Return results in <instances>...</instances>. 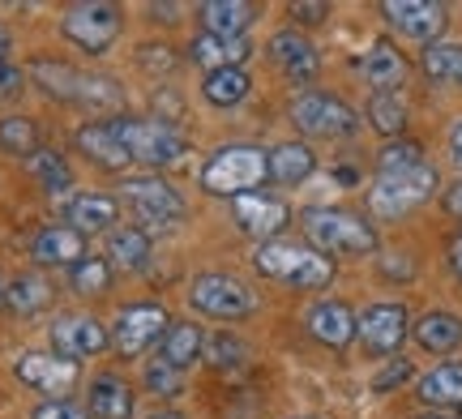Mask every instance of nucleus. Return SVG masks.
<instances>
[{"instance_id":"nucleus-2","label":"nucleus","mask_w":462,"mask_h":419,"mask_svg":"<svg viewBox=\"0 0 462 419\" xmlns=\"http://www.w3.org/2000/svg\"><path fill=\"white\" fill-rule=\"evenodd\" d=\"M300 227L309 235V244L317 252H326V257H368V252H377L373 223H364L360 214L338 210V205H309L300 214Z\"/></svg>"},{"instance_id":"nucleus-9","label":"nucleus","mask_w":462,"mask_h":419,"mask_svg":"<svg viewBox=\"0 0 462 419\" xmlns=\"http://www.w3.org/2000/svg\"><path fill=\"white\" fill-rule=\"evenodd\" d=\"M167 330H171L167 308H159V304H129L112 325V347L125 355V360H137V355H146L150 347H159Z\"/></svg>"},{"instance_id":"nucleus-26","label":"nucleus","mask_w":462,"mask_h":419,"mask_svg":"<svg viewBox=\"0 0 462 419\" xmlns=\"http://www.w3.org/2000/svg\"><path fill=\"white\" fill-rule=\"evenodd\" d=\"M201 351H206V334H201V325H193V321H171V330L159 342V360L180 372L193 369L201 360Z\"/></svg>"},{"instance_id":"nucleus-28","label":"nucleus","mask_w":462,"mask_h":419,"mask_svg":"<svg viewBox=\"0 0 462 419\" xmlns=\"http://www.w3.org/2000/svg\"><path fill=\"white\" fill-rule=\"evenodd\" d=\"M415 342L432 355H449L462 342V317L441 313V308H437V313H424V317L415 321Z\"/></svg>"},{"instance_id":"nucleus-31","label":"nucleus","mask_w":462,"mask_h":419,"mask_svg":"<svg viewBox=\"0 0 462 419\" xmlns=\"http://www.w3.org/2000/svg\"><path fill=\"white\" fill-rule=\"evenodd\" d=\"M26 77H34V82L43 86L48 95H56V99H69V103H78V95H82V82H86V73H78L73 65H60V60H31Z\"/></svg>"},{"instance_id":"nucleus-27","label":"nucleus","mask_w":462,"mask_h":419,"mask_svg":"<svg viewBox=\"0 0 462 419\" xmlns=\"http://www.w3.org/2000/svg\"><path fill=\"white\" fill-rule=\"evenodd\" d=\"M420 403L424 406H437V411H449V406H458L462 411V364H441V369H432L420 377Z\"/></svg>"},{"instance_id":"nucleus-13","label":"nucleus","mask_w":462,"mask_h":419,"mask_svg":"<svg viewBox=\"0 0 462 419\" xmlns=\"http://www.w3.org/2000/svg\"><path fill=\"white\" fill-rule=\"evenodd\" d=\"M411 334V317L402 304H368L356 317V338L368 355H394Z\"/></svg>"},{"instance_id":"nucleus-12","label":"nucleus","mask_w":462,"mask_h":419,"mask_svg":"<svg viewBox=\"0 0 462 419\" xmlns=\"http://www.w3.org/2000/svg\"><path fill=\"white\" fill-rule=\"evenodd\" d=\"M48 342H51V355L82 364V360H90V355H99L112 347V330H107L99 317L69 313V317H56L48 325Z\"/></svg>"},{"instance_id":"nucleus-50","label":"nucleus","mask_w":462,"mask_h":419,"mask_svg":"<svg viewBox=\"0 0 462 419\" xmlns=\"http://www.w3.org/2000/svg\"><path fill=\"white\" fill-rule=\"evenodd\" d=\"M150 419H184L180 411H159V415H150Z\"/></svg>"},{"instance_id":"nucleus-47","label":"nucleus","mask_w":462,"mask_h":419,"mask_svg":"<svg viewBox=\"0 0 462 419\" xmlns=\"http://www.w3.org/2000/svg\"><path fill=\"white\" fill-rule=\"evenodd\" d=\"M449 150H454V163L462 168V120L454 124V133H449Z\"/></svg>"},{"instance_id":"nucleus-1","label":"nucleus","mask_w":462,"mask_h":419,"mask_svg":"<svg viewBox=\"0 0 462 419\" xmlns=\"http://www.w3.org/2000/svg\"><path fill=\"white\" fill-rule=\"evenodd\" d=\"M253 269L270 278V283L296 287V291H321L334 283V261L313 244H296V240H270L257 244L253 252Z\"/></svg>"},{"instance_id":"nucleus-21","label":"nucleus","mask_w":462,"mask_h":419,"mask_svg":"<svg viewBox=\"0 0 462 419\" xmlns=\"http://www.w3.org/2000/svg\"><path fill=\"white\" fill-rule=\"evenodd\" d=\"M116 223H120V202H116L112 193H78L73 202H69V227L82 235H95V232H116Z\"/></svg>"},{"instance_id":"nucleus-3","label":"nucleus","mask_w":462,"mask_h":419,"mask_svg":"<svg viewBox=\"0 0 462 419\" xmlns=\"http://www.w3.org/2000/svg\"><path fill=\"white\" fill-rule=\"evenodd\" d=\"M265 176H270V163H265L262 146H223V150L210 154V163L201 168V188L210 197H245V193H257Z\"/></svg>"},{"instance_id":"nucleus-15","label":"nucleus","mask_w":462,"mask_h":419,"mask_svg":"<svg viewBox=\"0 0 462 419\" xmlns=\"http://www.w3.org/2000/svg\"><path fill=\"white\" fill-rule=\"evenodd\" d=\"M381 14L402 39H415V43H437V34L449 22V9L437 0H385Z\"/></svg>"},{"instance_id":"nucleus-19","label":"nucleus","mask_w":462,"mask_h":419,"mask_svg":"<svg viewBox=\"0 0 462 419\" xmlns=\"http://www.w3.org/2000/svg\"><path fill=\"white\" fill-rule=\"evenodd\" d=\"M201 34H218V39H245V31L257 22V5L245 0H206L198 5Z\"/></svg>"},{"instance_id":"nucleus-33","label":"nucleus","mask_w":462,"mask_h":419,"mask_svg":"<svg viewBox=\"0 0 462 419\" xmlns=\"http://www.w3.org/2000/svg\"><path fill=\"white\" fill-rule=\"evenodd\" d=\"M364 116H368V124L377 129L381 137H402V129H407V99L402 95H373L368 99V107H364Z\"/></svg>"},{"instance_id":"nucleus-43","label":"nucleus","mask_w":462,"mask_h":419,"mask_svg":"<svg viewBox=\"0 0 462 419\" xmlns=\"http://www.w3.org/2000/svg\"><path fill=\"white\" fill-rule=\"evenodd\" d=\"M411 377V364L407 360H390V369H381L377 377H373V394H390L394 386H402Z\"/></svg>"},{"instance_id":"nucleus-14","label":"nucleus","mask_w":462,"mask_h":419,"mask_svg":"<svg viewBox=\"0 0 462 419\" xmlns=\"http://www.w3.org/2000/svg\"><path fill=\"white\" fill-rule=\"evenodd\" d=\"M231 218L236 227L248 235V240H279V232L291 223V210L282 197H270V193H245V197H231Z\"/></svg>"},{"instance_id":"nucleus-53","label":"nucleus","mask_w":462,"mask_h":419,"mask_svg":"<svg viewBox=\"0 0 462 419\" xmlns=\"http://www.w3.org/2000/svg\"><path fill=\"white\" fill-rule=\"evenodd\" d=\"M300 419H313V415H300Z\"/></svg>"},{"instance_id":"nucleus-34","label":"nucleus","mask_w":462,"mask_h":419,"mask_svg":"<svg viewBox=\"0 0 462 419\" xmlns=\"http://www.w3.org/2000/svg\"><path fill=\"white\" fill-rule=\"evenodd\" d=\"M26 168H31V176L39 180V188H43V193H65V188L73 185V171H69V163H65V154H60V150L39 146V150L26 159Z\"/></svg>"},{"instance_id":"nucleus-30","label":"nucleus","mask_w":462,"mask_h":419,"mask_svg":"<svg viewBox=\"0 0 462 419\" xmlns=\"http://www.w3.org/2000/svg\"><path fill=\"white\" fill-rule=\"evenodd\" d=\"M51 304V283L43 274H17L14 283L5 287V308H14L17 317H34Z\"/></svg>"},{"instance_id":"nucleus-20","label":"nucleus","mask_w":462,"mask_h":419,"mask_svg":"<svg viewBox=\"0 0 462 419\" xmlns=\"http://www.w3.org/2000/svg\"><path fill=\"white\" fill-rule=\"evenodd\" d=\"M270 60L291 77V82H313L317 77V48L300 31H279L270 39Z\"/></svg>"},{"instance_id":"nucleus-46","label":"nucleus","mask_w":462,"mask_h":419,"mask_svg":"<svg viewBox=\"0 0 462 419\" xmlns=\"http://www.w3.org/2000/svg\"><path fill=\"white\" fill-rule=\"evenodd\" d=\"M446 210H449V218H458L462 223V180L446 188Z\"/></svg>"},{"instance_id":"nucleus-40","label":"nucleus","mask_w":462,"mask_h":419,"mask_svg":"<svg viewBox=\"0 0 462 419\" xmlns=\"http://www.w3.org/2000/svg\"><path fill=\"white\" fill-rule=\"evenodd\" d=\"M201 355L210 364H218V369H231V364H245V342L231 334H215V338H206V351Z\"/></svg>"},{"instance_id":"nucleus-36","label":"nucleus","mask_w":462,"mask_h":419,"mask_svg":"<svg viewBox=\"0 0 462 419\" xmlns=\"http://www.w3.org/2000/svg\"><path fill=\"white\" fill-rule=\"evenodd\" d=\"M112 274L116 269L107 257H90V252H86L82 261L69 269V287H73L78 296H107V291H112Z\"/></svg>"},{"instance_id":"nucleus-37","label":"nucleus","mask_w":462,"mask_h":419,"mask_svg":"<svg viewBox=\"0 0 462 419\" xmlns=\"http://www.w3.org/2000/svg\"><path fill=\"white\" fill-rule=\"evenodd\" d=\"M0 150L17 154V159H31L39 150V124L31 116H5L0 120Z\"/></svg>"},{"instance_id":"nucleus-6","label":"nucleus","mask_w":462,"mask_h":419,"mask_svg":"<svg viewBox=\"0 0 462 419\" xmlns=\"http://www.w3.org/2000/svg\"><path fill=\"white\" fill-rule=\"evenodd\" d=\"M189 304L198 308L201 317L215 321H240L257 308V296L245 278H231V274H198L189 287Z\"/></svg>"},{"instance_id":"nucleus-8","label":"nucleus","mask_w":462,"mask_h":419,"mask_svg":"<svg viewBox=\"0 0 462 419\" xmlns=\"http://www.w3.org/2000/svg\"><path fill=\"white\" fill-rule=\"evenodd\" d=\"M120 197L129 202V210L150 227H171L184 218V197L176 185H167L163 176H129L120 185Z\"/></svg>"},{"instance_id":"nucleus-49","label":"nucleus","mask_w":462,"mask_h":419,"mask_svg":"<svg viewBox=\"0 0 462 419\" xmlns=\"http://www.w3.org/2000/svg\"><path fill=\"white\" fill-rule=\"evenodd\" d=\"M14 48V39H9V31H5V26H0V60H9V56H5V51Z\"/></svg>"},{"instance_id":"nucleus-32","label":"nucleus","mask_w":462,"mask_h":419,"mask_svg":"<svg viewBox=\"0 0 462 419\" xmlns=\"http://www.w3.org/2000/svg\"><path fill=\"white\" fill-rule=\"evenodd\" d=\"M248 90H253V82H248L245 68H215L201 82V99L210 107H236V103L248 99Z\"/></svg>"},{"instance_id":"nucleus-44","label":"nucleus","mask_w":462,"mask_h":419,"mask_svg":"<svg viewBox=\"0 0 462 419\" xmlns=\"http://www.w3.org/2000/svg\"><path fill=\"white\" fill-rule=\"evenodd\" d=\"M22 82H26V68H17L14 60H0V99H5V95H17Z\"/></svg>"},{"instance_id":"nucleus-25","label":"nucleus","mask_w":462,"mask_h":419,"mask_svg":"<svg viewBox=\"0 0 462 419\" xmlns=\"http://www.w3.org/2000/svg\"><path fill=\"white\" fill-rule=\"evenodd\" d=\"M265 163L274 185H304L317 171V154L304 141H279L274 150H265Z\"/></svg>"},{"instance_id":"nucleus-16","label":"nucleus","mask_w":462,"mask_h":419,"mask_svg":"<svg viewBox=\"0 0 462 419\" xmlns=\"http://www.w3.org/2000/svg\"><path fill=\"white\" fill-rule=\"evenodd\" d=\"M31 257L39 261V266H65V269H73L86 257V235L73 232L69 223H51V227H43V232H34Z\"/></svg>"},{"instance_id":"nucleus-24","label":"nucleus","mask_w":462,"mask_h":419,"mask_svg":"<svg viewBox=\"0 0 462 419\" xmlns=\"http://www.w3.org/2000/svg\"><path fill=\"white\" fill-rule=\"evenodd\" d=\"M86 411H90V419H133L137 398H133L129 381H120V377L107 372V377H95V381H90Z\"/></svg>"},{"instance_id":"nucleus-29","label":"nucleus","mask_w":462,"mask_h":419,"mask_svg":"<svg viewBox=\"0 0 462 419\" xmlns=\"http://www.w3.org/2000/svg\"><path fill=\"white\" fill-rule=\"evenodd\" d=\"M112 269H142L150 261V232L146 227H116L107 235V252H103Z\"/></svg>"},{"instance_id":"nucleus-17","label":"nucleus","mask_w":462,"mask_h":419,"mask_svg":"<svg viewBox=\"0 0 462 419\" xmlns=\"http://www.w3.org/2000/svg\"><path fill=\"white\" fill-rule=\"evenodd\" d=\"M304 330L321 342V347H346L351 338H356V313L346 308L343 300H321L309 308V317H304Z\"/></svg>"},{"instance_id":"nucleus-45","label":"nucleus","mask_w":462,"mask_h":419,"mask_svg":"<svg viewBox=\"0 0 462 419\" xmlns=\"http://www.w3.org/2000/svg\"><path fill=\"white\" fill-rule=\"evenodd\" d=\"M326 14H330V5H291V17L296 22H304V26H317V22H326Z\"/></svg>"},{"instance_id":"nucleus-22","label":"nucleus","mask_w":462,"mask_h":419,"mask_svg":"<svg viewBox=\"0 0 462 419\" xmlns=\"http://www.w3.org/2000/svg\"><path fill=\"white\" fill-rule=\"evenodd\" d=\"M73 141H78V150H82L90 163H99V168H107V171L129 168V154H125V146H120L112 120H90V124H82Z\"/></svg>"},{"instance_id":"nucleus-38","label":"nucleus","mask_w":462,"mask_h":419,"mask_svg":"<svg viewBox=\"0 0 462 419\" xmlns=\"http://www.w3.org/2000/svg\"><path fill=\"white\" fill-rule=\"evenodd\" d=\"M424 163V146L420 141H407V137H394V141H385L377 154V176L385 171H411Z\"/></svg>"},{"instance_id":"nucleus-51","label":"nucleus","mask_w":462,"mask_h":419,"mask_svg":"<svg viewBox=\"0 0 462 419\" xmlns=\"http://www.w3.org/2000/svg\"><path fill=\"white\" fill-rule=\"evenodd\" d=\"M420 419H449V415H420Z\"/></svg>"},{"instance_id":"nucleus-41","label":"nucleus","mask_w":462,"mask_h":419,"mask_svg":"<svg viewBox=\"0 0 462 419\" xmlns=\"http://www.w3.org/2000/svg\"><path fill=\"white\" fill-rule=\"evenodd\" d=\"M78 103L95 107V112H99V107H116V103H120V86H116L112 77H86Z\"/></svg>"},{"instance_id":"nucleus-23","label":"nucleus","mask_w":462,"mask_h":419,"mask_svg":"<svg viewBox=\"0 0 462 419\" xmlns=\"http://www.w3.org/2000/svg\"><path fill=\"white\" fill-rule=\"evenodd\" d=\"M189 56H193V65H201L206 73H215V68H245V60L253 56V43H248V39L198 34V39L189 43Z\"/></svg>"},{"instance_id":"nucleus-35","label":"nucleus","mask_w":462,"mask_h":419,"mask_svg":"<svg viewBox=\"0 0 462 419\" xmlns=\"http://www.w3.org/2000/svg\"><path fill=\"white\" fill-rule=\"evenodd\" d=\"M424 73H429V82H437V86L462 82V43H446V39L429 43V48H424Z\"/></svg>"},{"instance_id":"nucleus-48","label":"nucleus","mask_w":462,"mask_h":419,"mask_svg":"<svg viewBox=\"0 0 462 419\" xmlns=\"http://www.w3.org/2000/svg\"><path fill=\"white\" fill-rule=\"evenodd\" d=\"M449 266H454V274L462 278V235L454 240V244H449Z\"/></svg>"},{"instance_id":"nucleus-42","label":"nucleus","mask_w":462,"mask_h":419,"mask_svg":"<svg viewBox=\"0 0 462 419\" xmlns=\"http://www.w3.org/2000/svg\"><path fill=\"white\" fill-rule=\"evenodd\" d=\"M31 419H90V411L82 403H73V398H43L31 411Z\"/></svg>"},{"instance_id":"nucleus-7","label":"nucleus","mask_w":462,"mask_h":419,"mask_svg":"<svg viewBox=\"0 0 462 419\" xmlns=\"http://www.w3.org/2000/svg\"><path fill=\"white\" fill-rule=\"evenodd\" d=\"M60 31L69 43H78L90 56H103L120 39V9L103 5V0H86V5H69L60 17Z\"/></svg>"},{"instance_id":"nucleus-52","label":"nucleus","mask_w":462,"mask_h":419,"mask_svg":"<svg viewBox=\"0 0 462 419\" xmlns=\"http://www.w3.org/2000/svg\"><path fill=\"white\" fill-rule=\"evenodd\" d=\"M0 304H5V283H0Z\"/></svg>"},{"instance_id":"nucleus-5","label":"nucleus","mask_w":462,"mask_h":419,"mask_svg":"<svg viewBox=\"0 0 462 419\" xmlns=\"http://www.w3.org/2000/svg\"><path fill=\"white\" fill-rule=\"evenodd\" d=\"M120 146L129 154V163H142V168H167L184 159L189 141H184L167 120H150V116H116L112 120Z\"/></svg>"},{"instance_id":"nucleus-18","label":"nucleus","mask_w":462,"mask_h":419,"mask_svg":"<svg viewBox=\"0 0 462 419\" xmlns=\"http://www.w3.org/2000/svg\"><path fill=\"white\" fill-rule=\"evenodd\" d=\"M360 73H364V82L373 86V95H394L398 86L407 82V60H402V51L390 39H377L373 48L364 51Z\"/></svg>"},{"instance_id":"nucleus-4","label":"nucleus","mask_w":462,"mask_h":419,"mask_svg":"<svg viewBox=\"0 0 462 419\" xmlns=\"http://www.w3.org/2000/svg\"><path fill=\"white\" fill-rule=\"evenodd\" d=\"M437 188H441V180H437V168H429V163H420L411 171H385L368 188V210L381 223H394V218H407L411 210H420Z\"/></svg>"},{"instance_id":"nucleus-10","label":"nucleus","mask_w":462,"mask_h":419,"mask_svg":"<svg viewBox=\"0 0 462 419\" xmlns=\"http://www.w3.org/2000/svg\"><path fill=\"white\" fill-rule=\"evenodd\" d=\"M291 124L309 137H351L360 129L356 112H351L343 99L321 95V90H309V95H300V99L291 103Z\"/></svg>"},{"instance_id":"nucleus-11","label":"nucleus","mask_w":462,"mask_h":419,"mask_svg":"<svg viewBox=\"0 0 462 419\" xmlns=\"http://www.w3.org/2000/svg\"><path fill=\"white\" fill-rule=\"evenodd\" d=\"M14 377L34 394H48V398H69L73 386L82 381V364L60 360L51 351H22L14 360Z\"/></svg>"},{"instance_id":"nucleus-39","label":"nucleus","mask_w":462,"mask_h":419,"mask_svg":"<svg viewBox=\"0 0 462 419\" xmlns=\"http://www.w3.org/2000/svg\"><path fill=\"white\" fill-rule=\"evenodd\" d=\"M146 389L159 394V398H176V394H184V372L163 364V360H154L146 369Z\"/></svg>"}]
</instances>
